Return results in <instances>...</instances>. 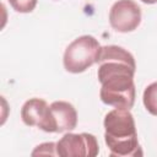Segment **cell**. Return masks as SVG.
I'll return each instance as SVG.
<instances>
[{
	"instance_id": "1",
	"label": "cell",
	"mask_w": 157,
	"mask_h": 157,
	"mask_svg": "<svg viewBox=\"0 0 157 157\" xmlns=\"http://www.w3.org/2000/svg\"><path fill=\"white\" fill-rule=\"evenodd\" d=\"M97 64L101 101L114 108H132L136 96V63L132 54L118 45H104Z\"/></svg>"
},
{
	"instance_id": "2",
	"label": "cell",
	"mask_w": 157,
	"mask_h": 157,
	"mask_svg": "<svg viewBox=\"0 0 157 157\" xmlns=\"http://www.w3.org/2000/svg\"><path fill=\"white\" fill-rule=\"evenodd\" d=\"M104 141L115 157H140L142 150L137 140L134 115L130 109L114 108L104 117Z\"/></svg>"
},
{
	"instance_id": "3",
	"label": "cell",
	"mask_w": 157,
	"mask_h": 157,
	"mask_svg": "<svg viewBox=\"0 0 157 157\" xmlns=\"http://www.w3.org/2000/svg\"><path fill=\"white\" fill-rule=\"evenodd\" d=\"M102 45L90 34L80 36L74 39L65 49L63 64L67 72L80 74L86 71L93 64L98 63Z\"/></svg>"
},
{
	"instance_id": "4",
	"label": "cell",
	"mask_w": 157,
	"mask_h": 157,
	"mask_svg": "<svg viewBox=\"0 0 157 157\" xmlns=\"http://www.w3.org/2000/svg\"><path fill=\"white\" fill-rule=\"evenodd\" d=\"M56 152L60 157H94L99 152V146L92 134L66 132L56 142Z\"/></svg>"
},
{
	"instance_id": "5",
	"label": "cell",
	"mask_w": 157,
	"mask_h": 157,
	"mask_svg": "<svg viewBox=\"0 0 157 157\" xmlns=\"http://www.w3.org/2000/svg\"><path fill=\"white\" fill-rule=\"evenodd\" d=\"M109 23L120 33L135 31L141 23V9L134 0H118L109 10Z\"/></svg>"
},
{
	"instance_id": "6",
	"label": "cell",
	"mask_w": 157,
	"mask_h": 157,
	"mask_svg": "<svg viewBox=\"0 0 157 157\" xmlns=\"http://www.w3.org/2000/svg\"><path fill=\"white\" fill-rule=\"evenodd\" d=\"M21 119L28 126H38L45 132H52L50 107L42 98H31L21 108Z\"/></svg>"
},
{
	"instance_id": "7",
	"label": "cell",
	"mask_w": 157,
	"mask_h": 157,
	"mask_svg": "<svg viewBox=\"0 0 157 157\" xmlns=\"http://www.w3.org/2000/svg\"><path fill=\"white\" fill-rule=\"evenodd\" d=\"M52 132L71 131L77 125V112L75 107L65 101H55L50 105Z\"/></svg>"
},
{
	"instance_id": "8",
	"label": "cell",
	"mask_w": 157,
	"mask_h": 157,
	"mask_svg": "<svg viewBox=\"0 0 157 157\" xmlns=\"http://www.w3.org/2000/svg\"><path fill=\"white\" fill-rule=\"evenodd\" d=\"M142 102L146 110L157 117V82H152L145 88Z\"/></svg>"
},
{
	"instance_id": "9",
	"label": "cell",
	"mask_w": 157,
	"mask_h": 157,
	"mask_svg": "<svg viewBox=\"0 0 157 157\" xmlns=\"http://www.w3.org/2000/svg\"><path fill=\"white\" fill-rule=\"evenodd\" d=\"M7 1L16 12L28 13L34 10L38 0H7Z\"/></svg>"
},
{
	"instance_id": "10",
	"label": "cell",
	"mask_w": 157,
	"mask_h": 157,
	"mask_svg": "<svg viewBox=\"0 0 157 157\" xmlns=\"http://www.w3.org/2000/svg\"><path fill=\"white\" fill-rule=\"evenodd\" d=\"M38 155H44V156H58L56 152V142H43L32 151V156H38Z\"/></svg>"
},
{
	"instance_id": "11",
	"label": "cell",
	"mask_w": 157,
	"mask_h": 157,
	"mask_svg": "<svg viewBox=\"0 0 157 157\" xmlns=\"http://www.w3.org/2000/svg\"><path fill=\"white\" fill-rule=\"evenodd\" d=\"M142 1L144 4H148V5H152V4H157V0H140Z\"/></svg>"
}]
</instances>
